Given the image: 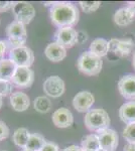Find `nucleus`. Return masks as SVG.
<instances>
[{
    "label": "nucleus",
    "mask_w": 135,
    "mask_h": 151,
    "mask_svg": "<svg viewBox=\"0 0 135 151\" xmlns=\"http://www.w3.org/2000/svg\"><path fill=\"white\" fill-rule=\"evenodd\" d=\"M123 137L127 143H135V123L129 124L123 129Z\"/></svg>",
    "instance_id": "26"
},
{
    "label": "nucleus",
    "mask_w": 135,
    "mask_h": 151,
    "mask_svg": "<svg viewBox=\"0 0 135 151\" xmlns=\"http://www.w3.org/2000/svg\"><path fill=\"white\" fill-rule=\"evenodd\" d=\"M53 123L58 128H68L74 123V116L69 109L60 108L53 114Z\"/></svg>",
    "instance_id": "14"
},
{
    "label": "nucleus",
    "mask_w": 135,
    "mask_h": 151,
    "mask_svg": "<svg viewBox=\"0 0 135 151\" xmlns=\"http://www.w3.org/2000/svg\"><path fill=\"white\" fill-rule=\"evenodd\" d=\"M50 16L51 22L62 27H73L79 21V9L71 2H55L51 8Z\"/></svg>",
    "instance_id": "1"
},
{
    "label": "nucleus",
    "mask_w": 135,
    "mask_h": 151,
    "mask_svg": "<svg viewBox=\"0 0 135 151\" xmlns=\"http://www.w3.org/2000/svg\"><path fill=\"white\" fill-rule=\"evenodd\" d=\"M40 151H60V148H58V145L56 144V143L48 142L46 141L45 144L43 145V147L41 148Z\"/></svg>",
    "instance_id": "30"
},
{
    "label": "nucleus",
    "mask_w": 135,
    "mask_h": 151,
    "mask_svg": "<svg viewBox=\"0 0 135 151\" xmlns=\"http://www.w3.org/2000/svg\"><path fill=\"white\" fill-rule=\"evenodd\" d=\"M15 2L11 1H0V12L8 11L9 9H12Z\"/></svg>",
    "instance_id": "31"
},
{
    "label": "nucleus",
    "mask_w": 135,
    "mask_h": 151,
    "mask_svg": "<svg viewBox=\"0 0 135 151\" xmlns=\"http://www.w3.org/2000/svg\"><path fill=\"white\" fill-rule=\"evenodd\" d=\"M21 151H32V150H29V149H27V148H24V149H22Z\"/></svg>",
    "instance_id": "38"
},
{
    "label": "nucleus",
    "mask_w": 135,
    "mask_h": 151,
    "mask_svg": "<svg viewBox=\"0 0 135 151\" xmlns=\"http://www.w3.org/2000/svg\"><path fill=\"white\" fill-rule=\"evenodd\" d=\"M33 107L36 112L41 114L48 113L51 109V100L45 96H40L34 99Z\"/></svg>",
    "instance_id": "24"
},
{
    "label": "nucleus",
    "mask_w": 135,
    "mask_h": 151,
    "mask_svg": "<svg viewBox=\"0 0 135 151\" xmlns=\"http://www.w3.org/2000/svg\"><path fill=\"white\" fill-rule=\"evenodd\" d=\"M62 151H84V150H83L82 147H80L78 145H70L68 147L64 148Z\"/></svg>",
    "instance_id": "33"
},
{
    "label": "nucleus",
    "mask_w": 135,
    "mask_h": 151,
    "mask_svg": "<svg viewBox=\"0 0 135 151\" xmlns=\"http://www.w3.org/2000/svg\"><path fill=\"white\" fill-rule=\"evenodd\" d=\"M88 40V35L85 31H78V41L77 43H84Z\"/></svg>",
    "instance_id": "32"
},
{
    "label": "nucleus",
    "mask_w": 135,
    "mask_h": 151,
    "mask_svg": "<svg viewBox=\"0 0 135 151\" xmlns=\"http://www.w3.org/2000/svg\"><path fill=\"white\" fill-rule=\"evenodd\" d=\"M29 137H30V133L29 131L27 130L26 128H18L14 131L13 133V142L14 144L18 147L22 148H26V145L28 143V140H29Z\"/></svg>",
    "instance_id": "22"
},
{
    "label": "nucleus",
    "mask_w": 135,
    "mask_h": 151,
    "mask_svg": "<svg viewBox=\"0 0 135 151\" xmlns=\"http://www.w3.org/2000/svg\"><path fill=\"white\" fill-rule=\"evenodd\" d=\"M9 136V128L6 125L5 122L0 121V141L6 139Z\"/></svg>",
    "instance_id": "28"
},
{
    "label": "nucleus",
    "mask_w": 135,
    "mask_h": 151,
    "mask_svg": "<svg viewBox=\"0 0 135 151\" xmlns=\"http://www.w3.org/2000/svg\"><path fill=\"white\" fill-rule=\"evenodd\" d=\"M9 58L16 65V67L30 68L34 60V53L32 50L27 47L11 48L9 52Z\"/></svg>",
    "instance_id": "6"
},
{
    "label": "nucleus",
    "mask_w": 135,
    "mask_h": 151,
    "mask_svg": "<svg viewBox=\"0 0 135 151\" xmlns=\"http://www.w3.org/2000/svg\"><path fill=\"white\" fill-rule=\"evenodd\" d=\"M135 17V12L129 6L122 7L115 12L114 22L118 26H127L133 21Z\"/></svg>",
    "instance_id": "17"
},
{
    "label": "nucleus",
    "mask_w": 135,
    "mask_h": 151,
    "mask_svg": "<svg viewBox=\"0 0 135 151\" xmlns=\"http://www.w3.org/2000/svg\"><path fill=\"white\" fill-rule=\"evenodd\" d=\"M78 69L86 76H96L100 74L103 67L101 58L89 52H84L80 55L77 62Z\"/></svg>",
    "instance_id": "3"
},
{
    "label": "nucleus",
    "mask_w": 135,
    "mask_h": 151,
    "mask_svg": "<svg viewBox=\"0 0 135 151\" xmlns=\"http://www.w3.org/2000/svg\"><path fill=\"white\" fill-rule=\"evenodd\" d=\"M128 4H129V7L131 9H133L134 12H135V1L134 2H128Z\"/></svg>",
    "instance_id": "35"
},
{
    "label": "nucleus",
    "mask_w": 135,
    "mask_h": 151,
    "mask_svg": "<svg viewBox=\"0 0 135 151\" xmlns=\"http://www.w3.org/2000/svg\"><path fill=\"white\" fill-rule=\"evenodd\" d=\"M90 52L99 58H103L109 52V41L104 38H96L90 45Z\"/></svg>",
    "instance_id": "20"
},
{
    "label": "nucleus",
    "mask_w": 135,
    "mask_h": 151,
    "mask_svg": "<svg viewBox=\"0 0 135 151\" xmlns=\"http://www.w3.org/2000/svg\"><path fill=\"white\" fill-rule=\"evenodd\" d=\"M5 32L8 38L9 45L12 48L24 47L27 40V32L24 24L16 20L12 21L6 26Z\"/></svg>",
    "instance_id": "4"
},
{
    "label": "nucleus",
    "mask_w": 135,
    "mask_h": 151,
    "mask_svg": "<svg viewBox=\"0 0 135 151\" xmlns=\"http://www.w3.org/2000/svg\"><path fill=\"white\" fill-rule=\"evenodd\" d=\"M123 151H135V143H127L124 146Z\"/></svg>",
    "instance_id": "34"
},
{
    "label": "nucleus",
    "mask_w": 135,
    "mask_h": 151,
    "mask_svg": "<svg viewBox=\"0 0 135 151\" xmlns=\"http://www.w3.org/2000/svg\"><path fill=\"white\" fill-rule=\"evenodd\" d=\"M101 149L104 151H115L118 147L119 136L113 129H105L98 133Z\"/></svg>",
    "instance_id": "10"
},
{
    "label": "nucleus",
    "mask_w": 135,
    "mask_h": 151,
    "mask_svg": "<svg viewBox=\"0 0 135 151\" xmlns=\"http://www.w3.org/2000/svg\"><path fill=\"white\" fill-rule=\"evenodd\" d=\"M16 68V65L10 58L0 60V81H11Z\"/></svg>",
    "instance_id": "19"
},
{
    "label": "nucleus",
    "mask_w": 135,
    "mask_h": 151,
    "mask_svg": "<svg viewBox=\"0 0 135 151\" xmlns=\"http://www.w3.org/2000/svg\"><path fill=\"white\" fill-rule=\"evenodd\" d=\"M9 47L10 45H9L8 40H0V60L4 58V55L8 52Z\"/></svg>",
    "instance_id": "29"
},
{
    "label": "nucleus",
    "mask_w": 135,
    "mask_h": 151,
    "mask_svg": "<svg viewBox=\"0 0 135 151\" xmlns=\"http://www.w3.org/2000/svg\"><path fill=\"white\" fill-rule=\"evenodd\" d=\"M119 93L123 98L135 101V75H125L118 82Z\"/></svg>",
    "instance_id": "12"
},
{
    "label": "nucleus",
    "mask_w": 135,
    "mask_h": 151,
    "mask_svg": "<svg viewBox=\"0 0 135 151\" xmlns=\"http://www.w3.org/2000/svg\"><path fill=\"white\" fill-rule=\"evenodd\" d=\"M95 103V97L89 91H81L73 99V106L78 112L87 113Z\"/></svg>",
    "instance_id": "11"
},
{
    "label": "nucleus",
    "mask_w": 135,
    "mask_h": 151,
    "mask_svg": "<svg viewBox=\"0 0 135 151\" xmlns=\"http://www.w3.org/2000/svg\"><path fill=\"white\" fill-rule=\"evenodd\" d=\"M55 40L67 50L77 45L78 41V31L73 27H62L58 28L55 33Z\"/></svg>",
    "instance_id": "7"
},
{
    "label": "nucleus",
    "mask_w": 135,
    "mask_h": 151,
    "mask_svg": "<svg viewBox=\"0 0 135 151\" xmlns=\"http://www.w3.org/2000/svg\"><path fill=\"white\" fill-rule=\"evenodd\" d=\"M1 151H8V150H1Z\"/></svg>",
    "instance_id": "39"
},
{
    "label": "nucleus",
    "mask_w": 135,
    "mask_h": 151,
    "mask_svg": "<svg viewBox=\"0 0 135 151\" xmlns=\"http://www.w3.org/2000/svg\"><path fill=\"white\" fill-rule=\"evenodd\" d=\"M43 92L51 98H58L65 93V82L58 76H51L43 83Z\"/></svg>",
    "instance_id": "9"
},
{
    "label": "nucleus",
    "mask_w": 135,
    "mask_h": 151,
    "mask_svg": "<svg viewBox=\"0 0 135 151\" xmlns=\"http://www.w3.org/2000/svg\"><path fill=\"white\" fill-rule=\"evenodd\" d=\"M45 139L41 134L40 133H33L30 134L28 143L26 145V148L32 151H40L43 145L45 144Z\"/></svg>",
    "instance_id": "23"
},
{
    "label": "nucleus",
    "mask_w": 135,
    "mask_h": 151,
    "mask_svg": "<svg viewBox=\"0 0 135 151\" xmlns=\"http://www.w3.org/2000/svg\"><path fill=\"white\" fill-rule=\"evenodd\" d=\"M34 73L30 68L17 67L11 79V83L18 88H29L33 84Z\"/></svg>",
    "instance_id": "8"
},
{
    "label": "nucleus",
    "mask_w": 135,
    "mask_h": 151,
    "mask_svg": "<svg viewBox=\"0 0 135 151\" xmlns=\"http://www.w3.org/2000/svg\"><path fill=\"white\" fill-rule=\"evenodd\" d=\"M10 105L17 112H23L27 110L30 105V99L25 93L22 92H15L10 95Z\"/></svg>",
    "instance_id": "16"
},
{
    "label": "nucleus",
    "mask_w": 135,
    "mask_h": 151,
    "mask_svg": "<svg viewBox=\"0 0 135 151\" xmlns=\"http://www.w3.org/2000/svg\"><path fill=\"white\" fill-rule=\"evenodd\" d=\"M2 107V97H0V109Z\"/></svg>",
    "instance_id": "37"
},
{
    "label": "nucleus",
    "mask_w": 135,
    "mask_h": 151,
    "mask_svg": "<svg viewBox=\"0 0 135 151\" xmlns=\"http://www.w3.org/2000/svg\"><path fill=\"white\" fill-rule=\"evenodd\" d=\"M13 84L11 81H0V97H6L12 94Z\"/></svg>",
    "instance_id": "27"
},
{
    "label": "nucleus",
    "mask_w": 135,
    "mask_h": 151,
    "mask_svg": "<svg viewBox=\"0 0 135 151\" xmlns=\"http://www.w3.org/2000/svg\"><path fill=\"white\" fill-rule=\"evenodd\" d=\"M12 12H13L15 20L24 25L30 23L36 13L32 4L26 1L15 2L13 8H12Z\"/></svg>",
    "instance_id": "5"
},
{
    "label": "nucleus",
    "mask_w": 135,
    "mask_h": 151,
    "mask_svg": "<svg viewBox=\"0 0 135 151\" xmlns=\"http://www.w3.org/2000/svg\"><path fill=\"white\" fill-rule=\"evenodd\" d=\"M119 117L122 122L129 125L135 123V101L124 103L119 109Z\"/></svg>",
    "instance_id": "18"
},
{
    "label": "nucleus",
    "mask_w": 135,
    "mask_h": 151,
    "mask_svg": "<svg viewBox=\"0 0 135 151\" xmlns=\"http://www.w3.org/2000/svg\"><path fill=\"white\" fill-rule=\"evenodd\" d=\"M84 123L87 129L92 132H101L108 129L111 123L110 117L104 109H93L87 112L84 118Z\"/></svg>",
    "instance_id": "2"
},
{
    "label": "nucleus",
    "mask_w": 135,
    "mask_h": 151,
    "mask_svg": "<svg viewBox=\"0 0 135 151\" xmlns=\"http://www.w3.org/2000/svg\"><path fill=\"white\" fill-rule=\"evenodd\" d=\"M81 8L83 9V11H85L86 13H92L96 10L99 9V7L101 6V2L99 1H80L79 2Z\"/></svg>",
    "instance_id": "25"
},
{
    "label": "nucleus",
    "mask_w": 135,
    "mask_h": 151,
    "mask_svg": "<svg viewBox=\"0 0 135 151\" xmlns=\"http://www.w3.org/2000/svg\"><path fill=\"white\" fill-rule=\"evenodd\" d=\"M84 151H100L101 145H100L98 134H90L83 138L82 146Z\"/></svg>",
    "instance_id": "21"
},
{
    "label": "nucleus",
    "mask_w": 135,
    "mask_h": 151,
    "mask_svg": "<svg viewBox=\"0 0 135 151\" xmlns=\"http://www.w3.org/2000/svg\"><path fill=\"white\" fill-rule=\"evenodd\" d=\"M45 55L48 60L53 63H58L67 57V50L56 41L48 43L45 48Z\"/></svg>",
    "instance_id": "15"
},
{
    "label": "nucleus",
    "mask_w": 135,
    "mask_h": 151,
    "mask_svg": "<svg viewBox=\"0 0 135 151\" xmlns=\"http://www.w3.org/2000/svg\"><path fill=\"white\" fill-rule=\"evenodd\" d=\"M100 151H104V150H103V149H101V150H100Z\"/></svg>",
    "instance_id": "40"
},
{
    "label": "nucleus",
    "mask_w": 135,
    "mask_h": 151,
    "mask_svg": "<svg viewBox=\"0 0 135 151\" xmlns=\"http://www.w3.org/2000/svg\"><path fill=\"white\" fill-rule=\"evenodd\" d=\"M132 65H133V69L135 70V52L133 53V57H132Z\"/></svg>",
    "instance_id": "36"
},
{
    "label": "nucleus",
    "mask_w": 135,
    "mask_h": 151,
    "mask_svg": "<svg viewBox=\"0 0 135 151\" xmlns=\"http://www.w3.org/2000/svg\"><path fill=\"white\" fill-rule=\"evenodd\" d=\"M134 48V42L131 40H115L109 41V50L119 57H127Z\"/></svg>",
    "instance_id": "13"
}]
</instances>
